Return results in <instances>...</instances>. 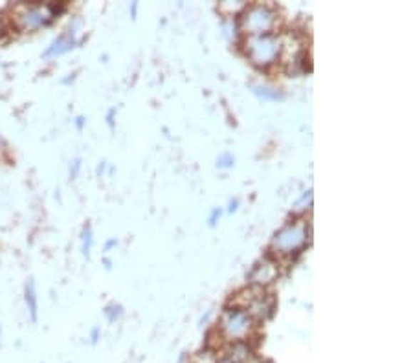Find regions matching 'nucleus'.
<instances>
[{
    "label": "nucleus",
    "mask_w": 413,
    "mask_h": 363,
    "mask_svg": "<svg viewBox=\"0 0 413 363\" xmlns=\"http://www.w3.org/2000/svg\"><path fill=\"white\" fill-rule=\"evenodd\" d=\"M277 277V266L272 261L259 262L254 268V272L250 274V281L258 282V285H268Z\"/></svg>",
    "instance_id": "0eeeda50"
},
{
    "label": "nucleus",
    "mask_w": 413,
    "mask_h": 363,
    "mask_svg": "<svg viewBox=\"0 0 413 363\" xmlns=\"http://www.w3.org/2000/svg\"><path fill=\"white\" fill-rule=\"evenodd\" d=\"M65 9V6L56 4H22L17 8V21L24 30H35L46 26L57 17V13Z\"/></svg>",
    "instance_id": "f257e3e1"
},
{
    "label": "nucleus",
    "mask_w": 413,
    "mask_h": 363,
    "mask_svg": "<svg viewBox=\"0 0 413 363\" xmlns=\"http://www.w3.org/2000/svg\"><path fill=\"white\" fill-rule=\"evenodd\" d=\"M91 248H92V230L88 226L83 230V253L86 257L91 255Z\"/></svg>",
    "instance_id": "9b49d317"
},
{
    "label": "nucleus",
    "mask_w": 413,
    "mask_h": 363,
    "mask_svg": "<svg viewBox=\"0 0 413 363\" xmlns=\"http://www.w3.org/2000/svg\"><path fill=\"white\" fill-rule=\"evenodd\" d=\"M232 163H233V160L230 158L228 154H226V156H223V158L219 160V165L220 167H228V165H232Z\"/></svg>",
    "instance_id": "f8f14e48"
},
{
    "label": "nucleus",
    "mask_w": 413,
    "mask_h": 363,
    "mask_svg": "<svg viewBox=\"0 0 413 363\" xmlns=\"http://www.w3.org/2000/svg\"><path fill=\"white\" fill-rule=\"evenodd\" d=\"M98 336H99V329H96L94 332H92V342H98Z\"/></svg>",
    "instance_id": "4468645a"
},
{
    "label": "nucleus",
    "mask_w": 413,
    "mask_h": 363,
    "mask_svg": "<svg viewBox=\"0 0 413 363\" xmlns=\"http://www.w3.org/2000/svg\"><path fill=\"white\" fill-rule=\"evenodd\" d=\"M272 307H274V303L268 300L267 295L258 294L254 295V297H250L246 312H248V316L252 317V319H254V317H258V319H267L272 314Z\"/></svg>",
    "instance_id": "423d86ee"
},
{
    "label": "nucleus",
    "mask_w": 413,
    "mask_h": 363,
    "mask_svg": "<svg viewBox=\"0 0 413 363\" xmlns=\"http://www.w3.org/2000/svg\"><path fill=\"white\" fill-rule=\"evenodd\" d=\"M73 44H76V41H73V34L61 35V37H57L56 41H53L46 50H44L43 57H53V56H61V53H66V51L72 50Z\"/></svg>",
    "instance_id": "6e6552de"
},
{
    "label": "nucleus",
    "mask_w": 413,
    "mask_h": 363,
    "mask_svg": "<svg viewBox=\"0 0 413 363\" xmlns=\"http://www.w3.org/2000/svg\"><path fill=\"white\" fill-rule=\"evenodd\" d=\"M275 24V11L267 4H255L250 6L243 15L241 26L250 37L255 35H267Z\"/></svg>",
    "instance_id": "39448f33"
},
{
    "label": "nucleus",
    "mask_w": 413,
    "mask_h": 363,
    "mask_svg": "<svg viewBox=\"0 0 413 363\" xmlns=\"http://www.w3.org/2000/svg\"><path fill=\"white\" fill-rule=\"evenodd\" d=\"M215 363H233L232 359H228V358H223V359H217Z\"/></svg>",
    "instance_id": "2eb2a0df"
},
{
    "label": "nucleus",
    "mask_w": 413,
    "mask_h": 363,
    "mask_svg": "<svg viewBox=\"0 0 413 363\" xmlns=\"http://www.w3.org/2000/svg\"><path fill=\"white\" fill-rule=\"evenodd\" d=\"M219 215H220V211H219V210H215V211H213V215H211V217H210V224H213V223H215V218L219 217Z\"/></svg>",
    "instance_id": "ddd939ff"
},
{
    "label": "nucleus",
    "mask_w": 413,
    "mask_h": 363,
    "mask_svg": "<svg viewBox=\"0 0 413 363\" xmlns=\"http://www.w3.org/2000/svg\"><path fill=\"white\" fill-rule=\"evenodd\" d=\"M307 237H309V227L303 220L290 223L275 233L274 239H272V248L277 253L287 255V253H292L302 248L303 244L307 242Z\"/></svg>",
    "instance_id": "7ed1b4c3"
},
{
    "label": "nucleus",
    "mask_w": 413,
    "mask_h": 363,
    "mask_svg": "<svg viewBox=\"0 0 413 363\" xmlns=\"http://www.w3.org/2000/svg\"><path fill=\"white\" fill-rule=\"evenodd\" d=\"M4 34V22H2V19H0V35Z\"/></svg>",
    "instance_id": "dca6fc26"
},
{
    "label": "nucleus",
    "mask_w": 413,
    "mask_h": 363,
    "mask_svg": "<svg viewBox=\"0 0 413 363\" xmlns=\"http://www.w3.org/2000/svg\"><path fill=\"white\" fill-rule=\"evenodd\" d=\"M26 305L30 310L31 321H37V294H35V285L30 281L26 285Z\"/></svg>",
    "instance_id": "9d476101"
},
{
    "label": "nucleus",
    "mask_w": 413,
    "mask_h": 363,
    "mask_svg": "<svg viewBox=\"0 0 413 363\" xmlns=\"http://www.w3.org/2000/svg\"><path fill=\"white\" fill-rule=\"evenodd\" d=\"M226 358L232 359L233 363H246L252 358V349H250L246 342H233Z\"/></svg>",
    "instance_id": "1a4fd4ad"
},
{
    "label": "nucleus",
    "mask_w": 413,
    "mask_h": 363,
    "mask_svg": "<svg viewBox=\"0 0 413 363\" xmlns=\"http://www.w3.org/2000/svg\"><path fill=\"white\" fill-rule=\"evenodd\" d=\"M281 44H283V41L275 35H255V37L248 39L246 51H248L252 63L259 64V66H267L277 59V56L281 53Z\"/></svg>",
    "instance_id": "f03ea898"
},
{
    "label": "nucleus",
    "mask_w": 413,
    "mask_h": 363,
    "mask_svg": "<svg viewBox=\"0 0 413 363\" xmlns=\"http://www.w3.org/2000/svg\"><path fill=\"white\" fill-rule=\"evenodd\" d=\"M220 332L230 342H245V338L254 329V319L248 316L246 310H226L220 317Z\"/></svg>",
    "instance_id": "20e7f679"
}]
</instances>
